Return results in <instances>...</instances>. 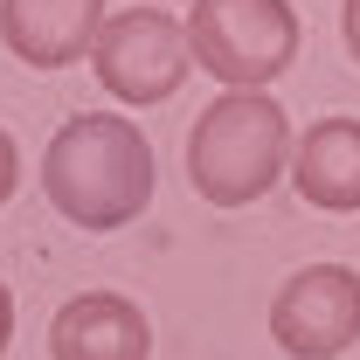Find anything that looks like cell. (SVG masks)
<instances>
[{"mask_svg":"<svg viewBox=\"0 0 360 360\" xmlns=\"http://www.w3.org/2000/svg\"><path fill=\"white\" fill-rule=\"evenodd\" d=\"M42 194L70 229H125L153 201V146L125 111H77L42 153Z\"/></svg>","mask_w":360,"mask_h":360,"instance_id":"obj_1","label":"cell"},{"mask_svg":"<svg viewBox=\"0 0 360 360\" xmlns=\"http://www.w3.org/2000/svg\"><path fill=\"white\" fill-rule=\"evenodd\" d=\"M291 118L264 90H222L187 132V180L215 208H250L284 180Z\"/></svg>","mask_w":360,"mask_h":360,"instance_id":"obj_2","label":"cell"},{"mask_svg":"<svg viewBox=\"0 0 360 360\" xmlns=\"http://www.w3.org/2000/svg\"><path fill=\"white\" fill-rule=\"evenodd\" d=\"M187 56L222 90H264L298 63V7L291 0H194L187 7Z\"/></svg>","mask_w":360,"mask_h":360,"instance_id":"obj_3","label":"cell"},{"mask_svg":"<svg viewBox=\"0 0 360 360\" xmlns=\"http://www.w3.org/2000/svg\"><path fill=\"white\" fill-rule=\"evenodd\" d=\"M90 70H97L104 97H118L125 111L167 104L187 84V70H194L187 28H180L167 7H118V14H104V28L90 42Z\"/></svg>","mask_w":360,"mask_h":360,"instance_id":"obj_4","label":"cell"},{"mask_svg":"<svg viewBox=\"0 0 360 360\" xmlns=\"http://www.w3.org/2000/svg\"><path fill=\"white\" fill-rule=\"evenodd\" d=\"M270 340L291 360H333L360 340V270L354 264H305L270 298Z\"/></svg>","mask_w":360,"mask_h":360,"instance_id":"obj_5","label":"cell"},{"mask_svg":"<svg viewBox=\"0 0 360 360\" xmlns=\"http://www.w3.org/2000/svg\"><path fill=\"white\" fill-rule=\"evenodd\" d=\"M49 360H153V326L125 291H77L49 319Z\"/></svg>","mask_w":360,"mask_h":360,"instance_id":"obj_6","label":"cell"},{"mask_svg":"<svg viewBox=\"0 0 360 360\" xmlns=\"http://www.w3.org/2000/svg\"><path fill=\"white\" fill-rule=\"evenodd\" d=\"M104 28V0H0V42L28 70L84 63Z\"/></svg>","mask_w":360,"mask_h":360,"instance_id":"obj_7","label":"cell"},{"mask_svg":"<svg viewBox=\"0 0 360 360\" xmlns=\"http://www.w3.org/2000/svg\"><path fill=\"white\" fill-rule=\"evenodd\" d=\"M291 187L326 208V215H354L360 208V118H319L291 146Z\"/></svg>","mask_w":360,"mask_h":360,"instance_id":"obj_8","label":"cell"},{"mask_svg":"<svg viewBox=\"0 0 360 360\" xmlns=\"http://www.w3.org/2000/svg\"><path fill=\"white\" fill-rule=\"evenodd\" d=\"M14 180H21V146H14L7 125H0V208L14 201Z\"/></svg>","mask_w":360,"mask_h":360,"instance_id":"obj_9","label":"cell"},{"mask_svg":"<svg viewBox=\"0 0 360 360\" xmlns=\"http://www.w3.org/2000/svg\"><path fill=\"white\" fill-rule=\"evenodd\" d=\"M340 35H347V56L360 63V0H340Z\"/></svg>","mask_w":360,"mask_h":360,"instance_id":"obj_10","label":"cell"},{"mask_svg":"<svg viewBox=\"0 0 360 360\" xmlns=\"http://www.w3.org/2000/svg\"><path fill=\"white\" fill-rule=\"evenodd\" d=\"M7 347H14V291L0 284V360H7Z\"/></svg>","mask_w":360,"mask_h":360,"instance_id":"obj_11","label":"cell"}]
</instances>
